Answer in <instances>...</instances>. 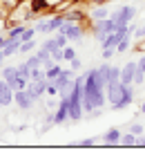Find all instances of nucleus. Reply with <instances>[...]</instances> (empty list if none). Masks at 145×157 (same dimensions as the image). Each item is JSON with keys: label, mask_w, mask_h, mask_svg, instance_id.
<instances>
[{"label": "nucleus", "mask_w": 145, "mask_h": 157, "mask_svg": "<svg viewBox=\"0 0 145 157\" xmlns=\"http://www.w3.org/2000/svg\"><path fill=\"white\" fill-rule=\"evenodd\" d=\"M134 92H136V85L134 83L125 85L121 81H114V83H107L105 85V97H107V103H110L112 110H125L127 105H132Z\"/></svg>", "instance_id": "obj_1"}, {"label": "nucleus", "mask_w": 145, "mask_h": 157, "mask_svg": "<svg viewBox=\"0 0 145 157\" xmlns=\"http://www.w3.org/2000/svg\"><path fill=\"white\" fill-rule=\"evenodd\" d=\"M89 29H92V36L96 38L98 43L103 40L107 34H112L118 29V25H116V20L112 18V13L107 18H100V20H92V25H89Z\"/></svg>", "instance_id": "obj_2"}, {"label": "nucleus", "mask_w": 145, "mask_h": 157, "mask_svg": "<svg viewBox=\"0 0 145 157\" xmlns=\"http://www.w3.org/2000/svg\"><path fill=\"white\" fill-rule=\"evenodd\" d=\"M58 32H63L69 43H78V40L85 36V25L81 23V20H65L63 27Z\"/></svg>", "instance_id": "obj_3"}, {"label": "nucleus", "mask_w": 145, "mask_h": 157, "mask_svg": "<svg viewBox=\"0 0 145 157\" xmlns=\"http://www.w3.org/2000/svg\"><path fill=\"white\" fill-rule=\"evenodd\" d=\"M134 16H136V7L134 5H123V7H118L114 13H112V18L116 20V25H129L134 20Z\"/></svg>", "instance_id": "obj_4"}, {"label": "nucleus", "mask_w": 145, "mask_h": 157, "mask_svg": "<svg viewBox=\"0 0 145 157\" xmlns=\"http://www.w3.org/2000/svg\"><path fill=\"white\" fill-rule=\"evenodd\" d=\"M36 101H38V99H36L27 88H25V90H16V92H13V103H16L20 110H29V108H34V103H36Z\"/></svg>", "instance_id": "obj_5"}, {"label": "nucleus", "mask_w": 145, "mask_h": 157, "mask_svg": "<svg viewBox=\"0 0 145 157\" xmlns=\"http://www.w3.org/2000/svg\"><path fill=\"white\" fill-rule=\"evenodd\" d=\"M98 70H100V76L105 78V85H107V83H114V81H121V67L110 65V63L105 61Z\"/></svg>", "instance_id": "obj_6"}, {"label": "nucleus", "mask_w": 145, "mask_h": 157, "mask_svg": "<svg viewBox=\"0 0 145 157\" xmlns=\"http://www.w3.org/2000/svg\"><path fill=\"white\" fill-rule=\"evenodd\" d=\"M47 83H49L47 78H40V81H29V83H27V90L31 92L36 99H40V97L47 92Z\"/></svg>", "instance_id": "obj_7"}, {"label": "nucleus", "mask_w": 145, "mask_h": 157, "mask_svg": "<svg viewBox=\"0 0 145 157\" xmlns=\"http://www.w3.org/2000/svg\"><path fill=\"white\" fill-rule=\"evenodd\" d=\"M134 72H136V61H129L127 65H123L121 67V83H134Z\"/></svg>", "instance_id": "obj_8"}, {"label": "nucleus", "mask_w": 145, "mask_h": 157, "mask_svg": "<svg viewBox=\"0 0 145 157\" xmlns=\"http://www.w3.org/2000/svg\"><path fill=\"white\" fill-rule=\"evenodd\" d=\"M0 101H2V105H11L13 103V90L11 85L5 81V78H0Z\"/></svg>", "instance_id": "obj_9"}, {"label": "nucleus", "mask_w": 145, "mask_h": 157, "mask_svg": "<svg viewBox=\"0 0 145 157\" xmlns=\"http://www.w3.org/2000/svg\"><path fill=\"white\" fill-rule=\"evenodd\" d=\"M87 16H89V20H100V18H107V16H110V2H107V5H96V7H92Z\"/></svg>", "instance_id": "obj_10"}, {"label": "nucleus", "mask_w": 145, "mask_h": 157, "mask_svg": "<svg viewBox=\"0 0 145 157\" xmlns=\"http://www.w3.org/2000/svg\"><path fill=\"white\" fill-rule=\"evenodd\" d=\"M121 135H123L121 130H116V128H110L107 132H103V135H100V139H103L105 144L114 146V144H118V141H121Z\"/></svg>", "instance_id": "obj_11"}, {"label": "nucleus", "mask_w": 145, "mask_h": 157, "mask_svg": "<svg viewBox=\"0 0 145 157\" xmlns=\"http://www.w3.org/2000/svg\"><path fill=\"white\" fill-rule=\"evenodd\" d=\"M118 40H121L118 32H112V34H107V36H105L103 40H100V47H103V49H116Z\"/></svg>", "instance_id": "obj_12"}, {"label": "nucleus", "mask_w": 145, "mask_h": 157, "mask_svg": "<svg viewBox=\"0 0 145 157\" xmlns=\"http://www.w3.org/2000/svg\"><path fill=\"white\" fill-rule=\"evenodd\" d=\"M20 49V38H13V40H7V45L2 47V54L5 56H13Z\"/></svg>", "instance_id": "obj_13"}, {"label": "nucleus", "mask_w": 145, "mask_h": 157, "mask_svg": "<svg viewBox=\"0 0 145 157\" xmlns=\"http://www.w3.org/2000/svg\"><path fill=\"white\" fill-rule=\"evenodd\" d=\"M7 83H9L11 85V90L13 92H16V90H25L27 88V78H23V76H20V74H16V76H13V78H9V81H7Z\"/></svg>", "instance_id": "obj_14"}, {"label": "nucleus", "mask_w": 145, "mask_h": 157, "mask_svg": "<svg viewBox=\"0 0 145 157\" xmlns=\"http://www.w3.org/2000/svg\"><path fill=\"white\" fill-rule=\"evenodd\" d=\"M60 72H63L60 63H54V65L45 67V76H47V81H52V78H56V76H60Z\"/></svg>", "instance_id": "obj_15"}, {"label": "nucleus", "mask_w": 145, "mask_h": 157, "mask_svg": "<svg viewBox=\"0 0 145 157\" xmlns=\"http://www.w3.org/2000/svg\"><path fill=\"white\" fill-rule=\"evenodd\" d=\"M25 27H27L25 23H20V25H13L11 29L7 32V38H9V40H13V38H20V34L25 32Z\"/></svg>", "instance_id": "obj_16"}, {"label": "nucleus", "mask_w": 145, "mask_h": 157, "mask_svg": "<svg viewBox=\"0 0 145 157\" xmlns=\"http://www.w3.org/2000/svg\"><path fill=\"white\" fill-rule=\"evenodd\" d=\"M63 23H65V16H63V13L54 16L52 20H49V32H58V29L63 27Z\"/></svg>", "instance_id": "obj_17"}, {"label": "nucleus", "mask_w": 145, "mask_h": 157, "mask_svg": "<svg viewBox=\"0 0 145 157\" xmlns=\"http://www.w3.org/2000/svg\"><path fill=\"white\" fill-rule=\"evenodd\" d=\"M118 144H123V146H134V144H136V135H134V132H129V130H127V132H123Z\"/></svg>", "instance_id": "obj_18"}, {"label": "nucleus", "mask_w": 145, "mask_h": 157, "mask_svg": "<svg viewBox=\"0 0 145 157\" xmlns=\"http://www.w3.org/2000/svg\"><path fill=\"white\" fill-rule=\"evenodd\" d=\"M16 70H18V74L23 76V78H27V81L31 78V67H29L27 63H20V65H16Z\"/></svg>", "instance_id": "obj_19"}, {"label": "nucleus", "mask_w": 145, "mask_h": 157, "mask_svg": "<svg viewBox=\"0 0 145 157\" xmlns=\"http://www.w3.org/2000/svg\"><path fill=\"white\" fill-rule=\"evenodd\" d=\"M36 47V40L31 38V40H20V49H18V52L20 54H27V52H31V49Z\"/></svg>", "instance_id": "obj_20"}, {"label": "nucleus", "mask_w": 145, "mask_h": 157, "mask_svg": "<svg viewBox=\"0 0 145 157\" xmlns=\"http://www.w3.org/2000/svg\"><path fill=\"white\" fill-rule=\"evenodd\" d=\"M36 32H38V34H49V20H36Z\"/></svg>", "instance_id": "obj_21"}, {"label": "nucleus", "mask_w": 145, "mask_h": 157, "mask_svg": "<svg viewBox=\"0 0 145 157\" xmlns=\"http://www.w3.org/2000/svg\"><path fill=\"white\" fill-rule=\"evenodd\" d=\"M129 132H134L136 137H139V135H145V126L139 124V121H132V124H129Z\"/></svg>", "instance_id": "obj_22"}, {"label": "nucleus", "mask_w": 145, "mask_h": 157, "mask_svg": "<svg viewBox=\"0 0 145 157\" xmlns=\"http://www.w3.org/2000/svg\"><path fill=\"white\" fill-rule=\"evenodd\" d=\"M36 34H38V32H36V27H25V32L20 34V40H31Z\"/></svg>", "instance_id": "obj_23"}, {"label": "nucleus", "mask_w": 145, "mask_h": 157, "mask_svg": "<svg viewBox=\"0 0 145 157\" xmlns=\"http://www.w3.org/2000/svg\"><path fill=\"white\" fill-rule=\"evenodd\" d=\"M16 74H18V70L13 67V65H9V67H2V78H5V81H9V78H13Z\"/></svg>", "instance_id": "obj_24"}, {"label": "nucleus", "mask_w": 145, "mask_h": 157, "mask_svg": "<svg viewBox=\"0 0 145 157\" xmlns=\"http://www.w3.org/2000/svg\"><path fill=\"white\" fill-rule=\"evenodd\" d=\"M100 141V137H87V139H81L78 141V146L81 148H89V146H94V144H98Z\"/></svg>", "instance_id": "obj_25"}, {"label": "nucleus", "mask_w": 145, "mask_h": 157, "mask_svg": "<svg viewBox=\"0 0 145 157\" xmlns=\"http://www.w3.org/2000/svg\"><path fill=\"white\" fill-rule=\"evenodd\" d=\"M143 83H145V70L136 67V72H134V85H143Z\"/></svg>", "instance_id": "obj_26"}, {"label": "nucleus", "mask_w": 145, "mask_h": 157, "mask_svg": "<svg viewBox=\"0 0 145 157\" xmlns=\"http://www.w3.org/2000/svg\"><path fill=\"white\" fill-rule=\"evenodd\" d=\"M63 59H65V61H71V59H76L74 45H67V47H63Z\"/></svg>", "instance_id": "obj_27"}, {"label": "nucleus", "mask_w": 145, "mask_h": 157, "mask_svg": "<svg viewBox=\"0 0 145 157\" xmlns=\"http://www.w3.org/2000/svg\"><path fill=\"white\" fill-rule=\"evenodd\" d=\"M40 78H47V76H45V70H42V67H34V70H31V78H29V81H40Z\"/></svg>", "instance_id": "obj_28"}, {"label": "nucleus", "mask_w": 145, "mask_h": 157, "mask_svg": "<svg viewBox=\"0 0 145 157\" xmlns=\"http://www.w3.org/2000/svg\"><path fill=\"white\" fill-rule=\"evenodd\" d=\"M69 70H71V72H81V70H83V61L78 59V56H76V59H71L69 61Z\"/></svg>", "instance_id": "obj_29"}, {"label": "nucleus", "mask_w": 145, "mask_h": 157, "mask_svg": "<svg viewBox=\"0 0 145 157\" xmlns=\"http://www.w3.org/2000/svg\"><path fill=\"white\" fill-rule=\"evenodd\" d=\"M54 38H56V45H58V47H67V43H69L67 36H65L63 32H56V36H54Z\"/></svg>", "instance_id": "obj_30"}, {"label": "nucleus", "mask_w": 145, "mask_h": 157, "mask_svg": "<svg viewBox=\"0 0 145 157\" xmlns=\"http://www.w3.org/2000/svg\"><path fill=\"white\" fill-rule=\"evenodd\" d=\"M25 63H27V65L31 67V70H34V67H42V63H40V59H38L36 54H34V56H29V59H27Z\"/></svg>", "instance_id": "obj_31"}, {"label": "nucleus", "mask_w": 145, "mask_h": 157, "mask_svg": "<svg viewBox=\"0 0 145 157\" xmlns=\"http://www.w3.org/2000/svg\"><path fill=\"white\" fill-rule=\"evenodd\" d=\"M52 59H54V63H63V61H65V59H63V47L52 49Z\"/></svg>", "instance_id": "obj_32"}, {"label": "nucleus", "mask_w": 145, "mask_h": 157, "mask_svg": "<svg viewBox=\"0 0 145 157\" xmlns=\"http://www.w3.org/2000/svg\"><path fill=\"white\" fill-rule=\"evenodd\" d=\"M132 45L129 43V38H123V40H118V45H116V54H121V52H125V49Z\"/></svg>", "instance_id": "obj_33"}, {"label": "nucleus", "mask_w": 145, "mask_h": 157, "mask_svg": "<svg viewBox=\"0 0 145 157\" xmlns=\"http://www.w3.org/2000/svg\"><path fill=\"white\" fill-rule=\"evenodd\" d=\"M134 38H136V40H143V38H145V23H143V25H136Z\"/></svg>", "instance_id": "obj_34"}, {"label": "nucleus", "mask_w": 145, "mask_h": 157, "mask_svg": "<svg viewBox=\"0 0 145 157\" xmlns=\"http://www.w3.org/2000/svg\"><path fill=\"white\" fill-rule=\"evenodd\" d=\"M42 47L47 49V52H52V49H56L58 45H56V38H47L45 43H42Z\"/></svg>", "instance_id": "obj_35"}, {"label": "nucleus", "mask_w": 145, "mask_h": 157, "mask_svg": "<svg viewBox=\"0 0 145 157\" xmlns=\"http://www.w3.org/2000/svg\"><path fill=\"white\" fill-rule=\"evenodd\" d=\"M100 54H103V61H110L112 56L116 54V49H103V52H100Z\"/></svg>", "instance_id": "obj_36"}, {"label": "nucleus", "mask_w": 145, "mask_h": 157, "mask_svg": "<svg viewBox=\"0 0 145 157\" xmlns=\"http://www.w3.org/2000/svg\"><path fill=\"white\" fill-rule=\"evenodd\" d=\"M7 40H9V38H7V36H2V34H0V49H2V47L7 45Z\"/></svg>", "instance_id": "obj_37"}, {"label": "nucleus", "mask_w": 145, "mask_h": 157, "mask_svg": "<svg viewBox=\"0 0 145 157\" xmlns=\"http://www.w3.org/2000/svg\"><path fill=\"white\" fill-rule=\"evenodd\" d=\"M136 67H141V70H145V56H143L141 61H136Z\"/></svg>", "instance_id": "obj_38"}, {"label": "nucleus", "mask_w": 145, "mask_h": 157, "mask_svg": "<svg viewBox=\"0 0 145 157\" xmlns=\"http://www.w3.org/2000/svg\"><path fill=\"white\" fill-rule=\"evenodd\" d=\"M139 112H141V115H145V99L141 101V108H139Z\"/></svg>", "instance_id": "obj_39"}, {"label": "nucleus", "mask_w": 145, "mask_h": 157, "mask_svg": "<svg viewBox=\"0 0 145 157\" xmlns=\"http://www.w3.org/2000/svg\"><path fill=\"white\" fill-rule=\"evenodd\" d=\"M0 105H2V101H0Z\"/></svg>", "instance_id": "obj_40"}]
</instances>
